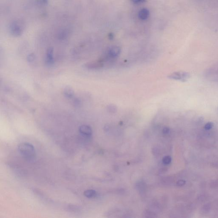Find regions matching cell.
<instances>
[{"mask_svg": "<svg viewBox=\"0 0 218 218\" xmlns=\"http://www.w3.org/2000/svg\"><path fill=\"white\" fill-rule=\"evenodd\" d=\"M18 151L27 162H34L36 160V153L33 145L28 142L21 143L18 146Z\"/></svg>", "mask_w": 218, "mask_h": 218, "instance_id": "1", "label": "cell"}, {"mask_svg": "<svg viewBox=\"0 0 218 218\" xmlns=\"http://www.w3.org/2000/svg\"><path fill=\"white\" fill-rule=\"evenodd\" d=\"M9 29L10 33L14 36H20L23 33L22 24L19 21H13L12 23L10 24Z\"/></svg>", "mask_w": 218, "mask_h": 218, "instance_id": "2", "label": "cell"}, {"mask_svg": "<svg viewBox=\"0 0 218 218\" xmlns=\"http://www.w3.org/2000/svg\"><path fill=\"white\" fill-rule=\"evenodd\" d=\"M190 77L189 73L186 72L179 71L172 73L168 76L167 77L170 79L185 82L188 80Z\"/></svg>", "mask_w": 218, "mask_h": 218, "instance_id": "3", "label": "cell"}, {"mask_svg": "<svg viewBox=\"0 0 218 218\" xmlns=\"http://www.w3.org/2000/svg\"><path fill=\"white\" fill-rule=\"evenodd\" d=\"M79 133L85 138H89L92 135L93 131L91 128L87 125H82L79 128Z\"/></svg>", "mask_w": 218, "mask_h": 218, "instance_id": "4", "label": "cell"}, {"mask_svg": "<svg viewBox=\"0 0 218 218\" xmlns=\"http://www.w3.org/2000/svg\"><path fill=\"white\" fill-rule=\"evenodd\" d=\"M53 48L50 47L46 51L45 63L47 66H52L54 63L53 58Z\"/></svg>", "mask_w": 218, "mask_h": 218, "instance_id": "5", "label": "cell"}, {"mask_svg": "<svg viewBox=\"0 0 218 218\" xmlns=\"http://www.w3.org/2000/svg\"><path fill=\"white\" fill-rule=\"evenodd\" d=\"M103 62L102 61H93V62H89L84 64V67L86 69L89 70H95V69H98L102 68L103 67Z\"/></svg>", "mask_w": 218, "mask_h": 218, "instance_id": "6", "label": "cell"}, {"mask_svg": "<svg viewBox=\"0 0 218 218\" xmlns=\"http://www.w3.org/2000/svg\"><path fill=\"white\" fill-rule=\"evenodd\" d=\"M121 52V49L120 47L118 46H114L111 47L108 51L109 56L112 58H115L117 57Z\"/></svg>", "mask_w": 218, "mask_h": 218, "instance_id": "7", "label": "cell"}, {"mask_svg": "<svg viewBox=\"0 0 218 218\" xmlns=\"http://www.w3.org/2000/svg\"><path fill=\"white\" fill-rule=\"evenodd\" d=\"M150 12L146 8H143L139 11L138 13V16L140 19L145 20L149 17Z\"/></svg>", "mask_w": 218, "mask_h": 218, "instance_id": "8", "label": "cell"}, {"mask_svg": "<svg viewBox=\"0 0 218 218\" xmlns=\"http://www.w3.org/2000/svg\"><path fill=\"white\" fill-rule=\"evenodd\" d=\"M63 93L64 96L69 99L73 98L74 95V92L73 90L71 87H67L64 88Z\"/></svg>", "mask_w": 218, "mask_h": 218, "instance_id": "9", "label": "cell"}, {"mask_svg": "<svg viewBox=\"0 0 218 218\" xmlns=\"http://www.w3.org/2000/svg\"><path fill=\"white\" fill-rule=\"evenodd\" d=\"M84 196L87 198H93L96 196V192L93 190H88L84 191Z\"/></svg>", "mask_w": 218, "mask_h": 218, "instance_id": "10", "label": "cell"}, {"mask_svg": "<svg viewBox=\"0 0 218 218\" xmlns=\"http://www.w3.org/2000/svg\"><path fill=\"white\" fill-rule=\"evenodd\" d=\"M107 110L108 111L111 113H114L117 111V108L115 105H110L107 107Z\"/></svg>", "mask_w": 218, "mask_h": 218, "instance_id": "11", "label": "cell"}, {"mask_svg": "<svg viewBox=\"0 0 218 218\" xmlns=\"http://www.w3.org/2000/svg\"><path fill=\"white\" fill-rule=\"evenodd\" d=\"M36 56L35 54L32 53L28 55L27 57V60L29 63H33L36 60Z\"/></svg>", "mask_w": 218, "mask_h": 218, "instance_id": "12", "label": "cell"}, {"mask_svg": "<svg viewBox=\"0 0 218 218\" xmlns=\"http://www.w3.org/2000/svg\"><path fill=\"white\" fill-rule=\"evenodd\" d=\"M171 161V158L169 156H165L162 160L163 162L165 165H168V164L170 163Z\"/></svg>", "mask_w": 218, "mask_h": 218, "instance_id": "13", "label": "cell"}, {"mask_svg": "<svg viewBox=\"0 0 218 218\" xmlns=\"http://www.w3.org/2000/svg\"><path fill=\"white\" fill-rule=\"evenodd\" d=\"M131 1L135 4H141L147 1V0H130Z\"/></svg>", "mask_w": 218, "mask_h": 218, "instance_id": "14", "label": "cell"}, {"mask_svg": "<svg viewBox=\"0 0 218 218\" xmlns=\"http://www.w3.org/2000/svg\"><path fill=\"white\" fill-rule=\"evenodd\" d=\"M39 2L41 4L46 5L48 4V0H38Z\"/></svg>", "mask_w": 218, "mask_h": 218, "instance_id": "15", "label": "cell"}, {"mask_svg": "<svg viewBox=\"0 0 218 218\" xmlns=\"http://www.w3.org/2000/svg\"><path fill=\"white\" fill-rule=\"evenodd\" d=\"M170 130L168 128H165L163 129L162 133L163 134H167L169 132Z\"/></svg>", "mask_w": 218, "mask_h": 218, "instance_id": "16", "label": "cell"}, {"mask_svg": "<svg viewBox=\"0 0 218 218\" xmlns=\"http://www.w3.org/2000/svg\"><path fill=\"white\" fill-rule=\"evenodd\" d=\"M109 38L110 39V40H112L114 38V35L112 33H110V34L109 35Z\"/></svg>", "mask_w": 218, "mask_h": 218, "instance_id": "17", "label": "cell"}]
</instances>
